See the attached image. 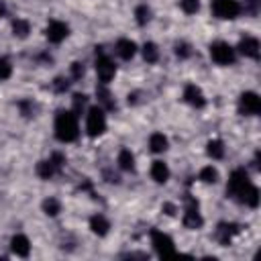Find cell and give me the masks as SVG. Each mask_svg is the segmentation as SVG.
<instances>
[{"label":"cell","mask_w":261,"mask_h":261,"mask_svg":"<svg viewBox=\"0 0 261 261\" xmlns=\"http://www.w3.org/2000/svg\"><path fill=\"white\" fill-rule=\"evenodd\" d=\"M80 135L77 128V116L71 110H59L55 116V137L61 143H71Z\"/></svg>","instance_id":"6da1fadb"},{"label":"cell","mask_w":261,"mask_h":261,"mask_svg":"<svg viewBox=\"0 0 261 261\" xmlns=\"http://www.w3.org/2000/svg\"><path fill=\"white\" fill-rule=\"evenodd\" d=\"M206 153H208L212 159H222V155H224V145H222V141H220V139H212V141H208V145H206Z\"/></svg>","instance_id":"7402d4cb"},{"label":"cell","mask_w":261,"mask_h":261,"mask_svg":"<svg viewBox=\"0 0 261 261\" xmlns=\"http://www.w3.org/2000/svg\"><path fill=\"white\" fill-rule=\"evenodd\" d=\"M247 181H251L249 179V173L241 167V169H234L232 173H230V177H228V186H226V194L228 196H234Z\"/></svg>","instance_id":"8fae6325"},{"label":"cell","mask_w":261,"mask_h":261,"mask_svg":"<svg viewBox=\"0 0 261 261\" xmlns=\"http://www.w3.org/2000/svg\"><path fill=\"white\" fill-rule=\"evenodd\" d=\"M163 212H165V214H169V216H173V214H175V206L167 202V204H163Z\"/></svg>","instance_id":"e575fe53"},{"label":"cell","mask_w":261,"mask_h":261,"mask_svg":"<svg viewBox=\"0 0 261 261\" xmlns=\"http://www.w3.org/2000/svg\"><path fill=\"white\" fill-rule=\"evenodd\" d=\"M239 232V226L237 224H228V222H222V224H218V228H216V239H218V243L220 245H230V241H232V237Z\"/></svg>","instance_id":"5bb4252c"},{"label":"cell","mask_w":261,"mask_h":261,"mask_svg":"<svg viewBox=\"0 0 261 261\" xmlns=\"http://www.w3.org/2000/svg\"><path fill=\"white\" fill-rule=\"evenodd\" d=\"M135 16H137V22L143 27V24L149 22V18H151V10H149L147 6H139V8L135 10Z\"/></svg>","instance_id":"f1b7e54d"},{"label":"cell","mask_w":261,"mask_h":261,"mask_svg":"<svg viewBox=\"0 0 261 261\" xmlns=\"http://www.w3.org/2000/svg\"><path fill=\"white\" fill-rule=\"evenodd\" d=\"M232 198H237L241 204H245L249 208L259 206V190H257V186H253V181H247Z\"/></svg>","instance_id":"9c48e42d"},{"label":"cell","mask_w":261,"mask_h":261,"mask_svg":"<svg viewBox=\"0 0 261 261\" xmlns=\"http://www.w3.org/2000/svg\"><path fill=\"white\" fill-rule=\"evenodd\" d=\"M10 249H12V253H14L16 257H29V253H31V243H29V239H27L24 234H14L12 241H10Z\"/></svg>","instance_id":"9a60e30c"},{"label":"cell","mask_w":261,"mask_h":261,"mask_svg":"<svg viewBox=\"0 0 261 261\" xmlns=\"http://www.w3.org/2000/svg\"><path fill=\"white\" fill-rule=\"evenodd\" d=\"M71 75H73L75 80H77V77H82V75H84V65H82V63H77V61H75V63H71Z\"/></svg>","instance_id":"d6a6232c"},{"label":"cell","mask_w":261,"mask_h":261,"mask_svg":"<svg viewBox=\"0 0 261 261\" xmlns=\"http://www.w3.org/2000/svg\"><path fill=\"white\" fill-rule=\"evenodd\" d=\"M65 88H67V82H65L63 77H57V80H55V90H57V92H63Z\"/></svg>","instance_id":"836d02e7"},{"label":"cell","mask_w":261,"mask_h":261,"mask_svg":"<svg viewBox=\"0 0 261 261\" xmlns=\"http://www.w3.org/2000/svg\"><path fill=\"white\" fill-rule=\"evenodd\" d=\"M245 57H251V59H257L259 57V41L255 37H243L239 47H237Z\"/></svg>","instance_id":"4fadbf2b"},{"label":"cell","mask_w":261,"mask_h":261,"mask_svg":"<svg viewBox=\"0 0 261 261\" xmlns=\"http://www.w3.org/2000/svg\"><path fill=\"white\" fill-rule=\"evenodd\" d=\"M57 171H59V167H57L51 159H47V161H39V163H37V175H39L41 179H51Z\"/></svg>","instance_id":"ac0fdd59"},{"label":"cell","mask_w":261,"mask_h":261,"mask_svg":"<svg viewBox=\"0 0 261 261\" xmlns=\"http://www.w3.org/2000/svg\"><path fill=\"white\" fill-rule=\"evenodd\" d=\"M96 73L102 84H108L116 73V65L112 63V59L108 55H104L100 51V47H96Z\"/></svg>","instance_id":"8992f818"},{"label":"cell","mask_w":261,"mask_h":261,"mask_svg":"<svg viewBox=\"0 0 261 261\" xmlns=\"http://www.w3.org/2000/svg\"><path fill=\"white\" fill-rule=\"evenodd\" d=\"M179 6L186 14H196L200 10V0H179Z\"/></svg>","instance_id":"83f0119b"},{"label":"cell","mask_w":261,"mask_h":261,"mask_svg":"<svg viewBox=\"0 0 261 261\" xmlns=\"http://www.w3.org/2000/svg\"><path fill=\"white\" fill-rule=\"evenodd\" d=\"M175 55H177L179 59H188V57L192 55V47H190L188 43H177V45H175Z\"/></svg>","instance_id":"1f68e13d"},{"label":"cell","mask_w":261,"mask_h":261,"mask_svg":"<svg viewBox=\"0 0 261 261\" xmlns=\"http://www.w3.org/2000/svg\"><path fill=\"white\" fill-rule=\"evenodd\" d=\"M151 177L157 181V184H165L169 179V169L163 161H153L151 165Z\"/></svg>","instance_id":"d6986e66"},{"label":"cell","mask_w":261,"mask_h":261,"mask_svg":"<svg viewBox=\"0 0 261 261\" xmlns=\"http://www.w3.org/2000/svg\"><path fill=\"white\" fill-rule=\"evenodd\" d=\"M239 112L245 116H255L261 112V98L255 92H243L239 98Z\"/></svg>","instance_id":"ba28073f"},{"label":"cell","mask_w":261,"mask_h":261,"mask_svg":"<svg viewBox=\"0 0 261 261\" xmlns=\"http://www.w3.org/2000/svg\"><path fill=\"white\" fill-rule=\"evenodd\" d=\"M86 130L90 137H100L106 130V114L102 106H92L86 114Z\"/></svg>","instance_id":"7a4b0ae2"},{"label":"cell","mask_w":261,"mask_h":261,"mask_svg":"<svg viewBox=\"0 0 261 261\" xmlns=\"http://www.w3.org/2000/svg\"><path fill=\"white\" fill-rule=\"evenodd\" d=\"M212 14L222 20H232L241 14V4L237 0H212Z\"/></svg>","instance_id":"3957f363"},{"label":"cell","mask_w":261,"mask_h":261,"mask_svg":"<svg viewBox=\"0 0 261 261\" xmlns=\"http://www.w3.org/2000/svg\"><path fill=\"white\" fill-rule=\"evenodd\" d=\"M200 179L206 181V184H216V181H218V171H216L212 165H208V167H204V169L200 171Z\"/></svg>","instance_id":"4316f807"},{"label":"cell","mask_w":261,"mask_h":261,"mask_svg":"<svg viewBox=\"0 0 261 261\" xmlns=\"http://www.w3.org/2000/svg\"><path fill=\"white\" fill-rule=\"evenodd\" d=\"M86 102H88V96H86V94H75V96H73V112H75V116L82 114Z\"/></svg>","instance_id":"4dcf8cb0"},{"label":"cell","mask_w":261,"mask_h":261,"mask_svg":"<svg viewBox=\"0 0 261 261\" xmlns=\"http://www.w3.org/2000/svg\"><path fill=\"white\" fill-rule=\"evenodd\" d=\"M12 31H14V37L24 39V37L31 33V24H29V20H24V18H16V20L12 22Z\"/></svg>","instance_id":"cb8c5ba5"},{"label":"cell","mask_w":261,"mask_h":261,"mask_svg":"<svg viewBox=\"0 0 261 261\" xmlns=\"http://www.w3.org/2000/svg\"><path fill=\"white\" fill-rule=\"evenodd\" d=\"M116 53H118L122 59H133L135 53H137L135 41H130V39H118V41H116Z\"/></svg>","instance_id":"2e32d148"},{"label":"cell","mask_w":261,"mask_h":261,"mask_svg":"<svg viewBox=\"0 0 261 261\" xmlns=\"http://www.w3.org/2000/svg\"><path fill=\"white\" fill-rule=\"evenodd\" d=\"M43 212L49 214V216H57V214L61 212L59 200H57V198H47V200L43 202Z\"/></svg>","instance_id":"484cf974"},{"label":"cell","mask_w":261,"mask_h":261,"mask_svg":"<svg viewBox=\"0 0 261 261\" xmlns=\"http://www.w3.org/2000/svg\"><path fill=\"white\" fill-rule=\"evenodd\" d=\"M210 57L218 65H230L234 63V49L224 41H216L210 45Z\"/></svg>","instance_id":"5b68a950"},{"label":"cell","mask_w":261,"mask_h":261,"mask_svg":"<svg viewBox=\"0 0 261 261\" xmlns=\"http://www.w3.org/2000/svg\"><path fill=\"white\" fill-rule=\"evenodd\" d=\"M151 245L155 247V251H157L161 257H173V255H177L171 237L165 234V232H161V230H157V228L151 230Z\"/></svg>","instance_id":"277c9868"},{"label":"cell","mask_w":261,"mask_h":261,"mask_svg":"<svg viewBox=\"0 0 261 261\" xmlns=\"http://www.w3.org/2000/svg\"><path fill=\"white\" fill-rule=\"evenodd\" d=\"M69 35V27L61 20H49L47 29H45V37L49 39V43H61L65 37Z\"/></svg>","instance_id":"30bf717a"},{"label":"cell","mask_w":261,"mask_h":261,"mask_svg":"<svg viewBox=\"0 0 261 261\" xmlns=\"http://www.w3.org/2000/svg\"><path fill=\"white\" fill-rule=\"evenodd\" d=\"M12 75V63L6 57H0V80H8Z\"/></svg>","instance_id":"f546056e"},{"label":"cell","mask_w":261,"mask_h":261,"mask_svg":"<svg viewBox=\"0 0 261 261\" xmlns=\"http://www.w3.org/2000/svg\"><path fill=\"white\" fill-rule=\"evenodd\" d=\"M184 100H186L190 106H194V108H204V104H206V98H204L202 90H200L196 84H188V86H186V90H184Z\"/></svg>","instance_id":"7c38bea8"},{"label":"cell","mask_w":261,"mask_h":261,"mask_svg":"<svg viewBox=\"0 0 261 261\" xmlns=\"http://www.w3.org/2000/svg\"><path fill=\"white\" fill-rule=\"evenodd\" d=\"M96 96H98V102H100L104 108L112 110V108L116 106L114 100H112V96H110V92L106 90V86H98V88H96Z\"/></svg>","instance_id":"603a6c76"},{"label":"cell","mask_w":261,"mask_h":261,"mask_svg":"<svg viewBox=\"0 0 261 261\" xmlns=\"http://www.w3.org/2000/svg\"><path fill=\"white\" fill-rule=\"evenodd\" d=\"M118 167L124 169V171H133L135 169V157L128 149H120L118 153Z\"/></svg>","instance_id":"44dd1931"},{"label":"cell","mask_w":261,"mask_h":261,"mask_svg":"<svg viewBox=\"0 0 261 261\" xmlns=\"http://www.w3.org/2000/svg\"><path fill=\"white\" fill-rule=\"evenodd\" d=\"M0 14H2V4H0Z\"/></svg>","instance_id":"d590c367"},{"label":"cell","mask_w":261,"mask_h":261,"mask_svg":"<svg viewBox=\"0 0 261 261\" xmlns=\"http://www.w3.org/2000/svg\"><path fill=\"white\" fill-rule=\"evenodd\" d=\"M90 228H92L94 234L104 237V234L108 232V228H110V222L106 220V216H102V214H94V216L90 218Z\"/></svg>","instance_id":"e0dca14e"},{"label":"cell","mask_w":261,"mask_h":261,"mask_svg":"<svg viewBox=\"0 0 261 261\" xmlns=\"http://www.w3.org/2000/svg\"><path fill=\"white\" fill-rule=\"evenodd\" d=\"M149 147L153 153H163L167 149V137L163 133H153L149 137Z\"/></svg>","instance_id":"ffe728a7"},{"label":"cell","mask_w":261,"mask_h":261,"mask_svg":"<svg viewBox=\"0 0 261 261\" xmlns=\"http://www.w3.org/2000/svg\"><path fill=\"white\" fill-rule=\"evenodd\" d=\"M202 216H200V212H198V200H194L190 194L186 196V210H184V226L186 228H192V230H196V228H200L202 226Z\"/></svg>","instance_id":"52a82bcc"},{"label":"cell","mask_w":261,"mask_h":261,"mask_svg":"<svg viewBox=\"0 0 261 261\" xmlns=\"http://www.w3.org/2000/svg\"><path fill=\"white\" fill-rule=\"evenodd\" d=\"M143 57H145L147 63H155V61L159 59V49H157V45H155V43H145V45H143Z\"/></svg>","instance_id":"d4e9b609"}]
</instances>
